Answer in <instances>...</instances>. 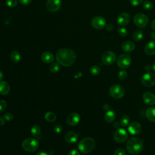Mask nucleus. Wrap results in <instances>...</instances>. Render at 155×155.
Here are the masks:
<instances>
[{"label":"nucleus","instance_id":"nucleus-43","mask_svg":"<svg viewBox=\"0 0 155 155\" xmlns=\"http://www.w3.org/2000/svg\"><path fill=\"white\" fill-rule=\"evenodd\" d=\"M36 155H50V154H48V153L42 151V152H39V153H38Z\"/></svg>","mask_w":155,"mask_h":155},{"label":"nucleus","instance_id":"nucleus-3","mask_svg":"<svg viewBox=\"0 0 155 155\" xmlns=\"http://www.w3.org/2000/svg\"><path fill=\"white\" fill-rule=\"evenodd\" d=\"M95 141L91 137H85L80 140L78 147L82 153H88L92 151L95 147Z\"/></svg>","mask_w":155,"mask_h":155},{"label":"nucleus","instance_id":"nucleus-21","mask_svg":"<svg viewBox=\"0 0 155 155\" xmlns=\"http://www.w3.org/2000/svg\"><path fill=\"white\" fill-rule=\"evenodd\" d=\"M10 90L9 84L5 81H0V94L6 95L7 94Z\"/></svg>","mask_w":155,"mask_h":155},{"label":"nucleus","instance_id":"nucleus-35","mask_svg":"<svg viewBox=\"0 0 155 155\" xmlns=\"http://www.w3.org/2000/svg\"><path fill=\"white\" fill-rule=\"evenodd\" d=\"M7 102L4 100H0V112L4 111L7 108Z\"/></svg>","mask_w":155,"mask_h":155},{"label":"nucleus","instance_id":"nucleus-45","mask_svg":"<svg viewBox=\"0 0 155 155\" xmlns=\"http://www.w3.org/2000/svg\"><path fill=\"white\" fill-rule=\"evenodd\" d=\"M4 124V119L2 117H0V126Z\"/></svg>","mask_w":155,"mask_h":155},{"label":"nucleus","instance_id":"nucleus-4","mask_svg":"<svg viewBox=\"0 0 155 155\" xmlns=\"http://www.w3.org/2000/svg\"><path fill=\"white\" fill-rule=\"evenodd\" d=\"M39 146L38 140L35 138H27L22 143V147L24 150L28 152L36 151Z\"/></svg>","mask_w":155,"mask_h":155},{"label":"nucleus","instance_id":"nucleus-23","mask_svg":"<svg viewBox=\"0 0 155 155\" xmlns=\"http://www.w3.org/2000/svg\"><path fill=\"white\" fill-rule=\"evenodd\" d=\"M115 117H116L115 112L113 110H108L105 113L104 119L107 122L110 123L114 120Z\"/></svg>","mask_w":155,"mask_h":155},{"label":"nucleus","instance_id":"nucleus-48","mask_svg":"<svg viewBox=\"0 0 155 155\" xmlns=\"http://www.w3.org/2000/svg\"><path fill=\"white\" fill-rule=\"evenodd\" d=\"M119 124V122H114V127H116H116H117V128H118V127H119V126L120 125V124Z\"/></svg>","mask_w":155,"mask_h":155},{"label":"nucleus","instance_id":"nucleus-30","mask_svg":"<svg viewBox=\"0 0 155 155\" xmlns=\"http://www.w3.org/2000/svg\"><path fill=\"white\" fill-rule=\"evenodd\" d=\"M90 73L93 76H97L101 71V68L97 65H93L90 68Z\"/></svg>","mask_w":155,"mask_h":155},{"label":"nucleus","instance_id":"nucleus-13","mask_svg":"<svg viewBox=\"0 0 155 155\" xmlns=\"http://www.w3.org/2000/svg\"><path fill=\"white\" fill-rule=\"evenodd\" d=\"M130 19V15L128 13H122L118 16L117 24L119 26H125L129 23Z\"/></svg>","mask_w":155,"mask_h":155},{"label":"nucleus","instance_id":"nucleus-22","mask_svg":"<svg viewBox=\"0 0 155 155\" xmlns=\"http://www.w3.org/2000/svg\"><path fill=\"white\" fill-rule=\"evenodd\" d=\"M145 115L147 118L151 122H155V108L150 107L146 110Z\"/></svg>","mask_w":155,"mask_h":155},{"label":"nucleus","instance_id":"nucleus-1","mask_svg":"<svg viewBox=\"0 0 155 155\" xmlns=\"http://www.w3.org/2000/svg\"><path fill=\"white\" fill-rule=\"evenodd\" d=\"M76 56L73 50L67 48L59 49L56 54V61L59 64L64 67L72 65L76 61Z\"/></svg>","mask_w":155,"mask_h":155},{"label":"nucleus","instance_id":"nucleus-25","mask_svg":"<svg viewBox=\"0 0 155 155\" xmlns=\"http://www.w3.org/2000/svg\"><path fill=\"white\" fill-rule=\"evenodd\" d=\"M143 38V32L140 30H136L133 34V39L135 41H139Z\"/></svg>","mask_w":155,"mask_h":155},{"label":"nucleus","instance_id":"nucleus-6","mask_svg":"<svg viewBox=\"0 0 155 155\" xmlns=\"http://www.w3.org/2000/svg\"><path fill=\"white\" fill-rule=\"evenodd\" d=\"M109 93L112 97L114 99H120L124 96L125 90L121 85L114 84L110 87Z\"/></svg>","mask_w":155,"mask_h":155},{"label":"nucleus","instance_id":"nucleus-18","mask_svg":"<svg viewBox=\"0 0 155 155\" xmlns=\"http://www.w3.org/2000/svg\"><path fill=\"white\" fill-rule=\"evenodd\" d=\"M135 48V44L131 41H127L122 43V49L124 52L130 53L133 51Z\"/></svg>","mask_w":155,"mask_h":155},{"label":"nucleus","instance_id":"nucleus-31","mask_svg":"<svg viewBox=\"0 0 155 155\" xmlns=\"http://www.w3.org/2000/svg\"><path fill=\"white\" fill-rule=\"evenodd\" d=\"M142 6L145 10H151L153 7V4L151 1L147 0L143 2Z\"/></svg>","mask_w":155,"mask_h":155},{"label":"nucleus","instance_id":"nucleus-28","mask_svg":"<svg viewBox=\"0 0 155 155\" xmlns=\"http://www.w3.org/2000/svg\"><path fill=\"white\" fill-rule=\"evenodd\" d=\"M31 133L32 134V135L35 137H38L40 133H41V128L40 127L37 125H33L31 128Z\"/></svg>","mask_w":155,"mask_h":155},{"label":"nucleus","instance_id":"nucleus-41","mask_svg":"<svg viewBox=\"0 0 155 155\" xmlns=\"http://www.w3.org/2000/svg\"><path fill=\"white\" fill-rule=\"evenodd\" d=\"M68 155H79V153L76 150H73L69 152Z\"/></svg>","mask_w":155,"mask_h":155},{"label":"nucleus","instance_id":"nucleus-47","mask_svg":"<svg viewBox=\"0 0 155 155\" xmlns=\"http://www.w3.org/2000/svg\"><path fill=\"white\" fill-rule=\"evenodd\" d=\"M3 78V73L1 70H0V81Z\"/></svg>","mask_w":155,"mask_h":155},{"label":"nucleus","instance_id":"nucleus-24","mask_svg":"<svg viewBox=\"0 0 155 155\" xmlns=\"http://www.w3.org/2000/svg\"><path fill=\"white\" fill-rule=\"evenodd\" d=\"M10 58L12 62H13L14 63H17L21 59V54L18 51L15 50L12 52Z\"/></svg>","mask_w":155,"mask_h":155},{"label":"nucleus","instance_id":"nucleus-50","mask_svg":"<svg viewBox=\"0 0 155 155\" xmlns=\"http://www.w3.org/2000/svg\"><path fill=\"white\" fill-rule=\"evenodd\" d=\"M152 68H153V70L154 71H155V62L153 63V66H152Z\"/></svg>","mask_w":155,"mask_h":155},{"label":"nucleus","instance_id":"nucleus-14","mask_svg":"<svg viewBox=\"0 0 155 155\" xmlns=\"http://www.w3.org/2000/svg\"><path fill=\"white\" fill-rule=\"evenodd\" d=\"M142 130V126L140 124H139L138 122H131L128 127V130L129 133L133 135H136L140 133Z\"/></svg>","mask_w":155,"mask_h":155},{"label":"nucleus","instance_id":"nucleus-34","mask_svg":"<svg viewBox=\"0 0 155 155\" xmlns=\"http://www.w3.org/2000/svg\"><path fill=\"white\" fill-rule=\"evenodd\" d=\"M17 4V0H6V4L10 7H15Z\"/></svg>","mask_w":155,"mask_h":155},{"label":"nucleus","instance_id":"nucleus-37","mask_svg":"<svg viewBox=\"0 0 155 155\" xmlns=\"http://www.w3.org/2000/svg\"><path fill=\"white\" fill-rule=\"evenodd\" d=\"M4 118L7 121H11L13 120V116L11 113L7 112L4 114Z\"/></svg>","mask_w":155,"mask_h":155},{"label":"nucleus","instance_id":"nucleus-27","mask_svg":"<svg viewBox=\"0 0 155 155\" xmlns=\"http://www.w3.org/2000/svg\"><path fill=\"white\" fill-rule=\"evenodd\" d=\"M130 122V119L127 115H123L120 119V125L122 127H127Z\"/></svg>","mask_w":155,"mask_h":155},{"label":"nucleus","instance_id":"nucleus-15","mask_svg":"<svg viewBox=\"0 0 155 155\" xmlns=\"http://www.w3.org/2000/svg\"><path fill=\"white\" fill-rule=\"evenodd\" d=\"M80 116L77 113H72L70 114L67 119V124L71 126H74L77 125L80 121Z\"/></svg>","mask_w":155,"mask_h":155},{"label":"nucleus","instance_id":"nucleus-42","mask_svg":"<svg viewBox=\"0 0 155 155\" xmlns=\"http://www.w3.org/2000/svg\"><path fill=\"white\" fill-rule=\"evenodd\" d=\"M105 28H106L107 30H108V31H111V30H113V25L112 24H108L106 25Z\"/></svg>","mask_w":155,"mask_h":155},{"label":"nucleus","instance_id":"nucleus-19","mask_svg":"<svg viewBox=\"0 0 155 155\" xmlns=\"http://www.w3.org/2000/svg\"><path fill=\"white\" fill-rule=\"evenodd\" d=\"M78 135L74 132H68L65 136V140L67 143H74L77 142Z\"/></svg>","mask_w":155,"mask_h":155},{"label":"nucleus","instance_id":"nucleus-36","mask_svg":"<svg viewBox=\"0 0 155 155\" xmlns=\"http://www.w3.org/2000/svg\"><path fill=\"white\" fill-rule=\"evenodd\" d=\"M125 154H126L125 150L121 148H119L116 149L114 151V155H125Z\"/></svg>","mask_w":155,"mask_h":155},{"label":"nucleus","instance_id":"nucleus-16","mask_svg":"<svg viewBox=\"0 0 155 155\" xmlns=\"http://www.w3.org/2000/svg\"><path fill=\"white\" fill-rule=\"evenodd\" d=\"M143 100L147 105H152L155 104V95L150 92H145L143 94Z\"/></svg>","mask_w":155,"mask_h":155},{"label":"nucleus","instance_id":"nucleus-32","mask_svg":"<svg viewBox=\"0 0 155 155\" xmlns=\"http://www.w3.org/2000/svg\"><path fill=\"white\" fill-rule=\"evenodd\" d=\"M117 32L119 35L121 36H126L128 35V30L124 27H120L117 29Z\"/></svg>","mask_w":155,"mask_h":155},{"label":"nucleus","instance_id":"nucleus-17","mask_svg":"<svg viewBox=\"0 0 155 155\" xmlns=\"http://www.w3.org/2000/svg\"><path fill=\"white\" fill-rule=\"evenodd\" d=\"M145 53L150 56L155 54V41H151L148 42L145 46L144 48Z\"/></svg>","mask_w":155,"mask_h":155},{"label":"nucleus","instance_id":"nucleus-7","mask_svg":"<svg viewBox=\"0 0 155 155\" xmlns=\"http://www.w3.org/2000/svg\"><path fill=\"white\" fill-rule=\"evenodd\" d=\"M140 81L144 86L152 87L155 84V74L152 72H147L142 76Z\"/></svg>","mask_w":155,"mask_h":155},{"label":"nucleus","instance_id":"nucleus-38","mask_svg":"<svg viewBox=\"0 0 155 155\" xmlns=\"http://www.w3.org/2000/svg\"><path fill=\"white\" fill-rule=\"evenodd\" d=\"M62 130H63V127L60 124L56 125L54 127V131L56 133H60L61 132H62Z\"/></svg>","mask_w":155,"mask_h":155},{"label":"nucleus","instance_id":"nucleus-26","mask_svg":"<svg viewBox=\"0 0 155 155\" xmlns=\"http://www.w3.org/2000/svg\"><path fill=\"white\" fill-rule=\"evenodd\" d=\"M45 119L46 120L50 122H53L56 119V114L51 111H48L45 114Z\"/></svg>","mask_w":155,"mask_h":155},{"label":"nucleus","instance_id":"nucleus-46","mask_svg":"<svg viewBox=\"0 0 155 155\" xmlns=\"http://www.w3.org/2000/svg\"><path fill=\"white\" fill-rule=\"evenodd\" d=\"M109 108H110V107H109V105H108V104H105V105H104V110H108Z\"/></svg>","mask_w":155,"mask_h":155},{"label":"nucleus","instance_id":"nucleus-10","mask_svg":"<svg viewBox=\"0 0 155 155\" xmlns=\"http://www.w3.org/2000/svg\"><path fill=\"white\" fill-rule=\"evenodd\" d=\"M128 137L127 131L124 128H117L114 135V139L117 143H121L126 141Z\"/></svg>","mask_w":155,"mask_h":155},{"label":"nucleus","instance_id":"nucleus-8","mask_svg":"<svg viewBox=\"0 0 155 155\" xmlns=\"http://www.w3.org/2000/svg\"><path fill=\"white\" fill-rule=\"evenodd\" d=\"M116 59V54L112 51H107L103 53L101 57L102 63L106 65L113 64Z\"/></svg>","mask_w":155,"mask_h":155},{"label":"nucleus","instance_id":"nucleus-33","mask_svg":"<svg viewBox=\"0 0 155 155\" xmlns=\"http://www.w3.org/2000/svg\"><path fill=\"white\" fill-rule=\"evenodd\" d=\"M117 76H118V78L120 80H125L127 77V72L125 70L120 71Z\"/></svg>","mask_w":155,"mask_h":155},{"label":"nucleus","instance_id":"nucleus-40","mask_svg":"<svg viewBox=\"0 0 155 155\" xmlns=\"http://www.w3.org/2000/svg\"><path fill=\"white\" fill-rule=\"evenodd\" d=\"M19 1L22 5H28L32 1V0H19Z\"/></svg>","mask_w":155,"mask_h":155},{"label":"nucleus","instance_id":"nucleus-11","mask_svg":"<svg viewBox=\"0 0 155 155\" xmlns=\"http://www.w3.org/2000/svg\"><path fill=\"white\" fill-rule=\"evenodd\" d=\"M91 24L94 28L97 30H101L105 27L107 22L104 18L100 16H97L92 19Z\"/></svg>","mask_w":155,"mask_h":155},{"label":"nucleus","instance_id":"nucleus-9","mask_svg":"<svg viewBox=\"0 0 155 155\" xmlns=\"http://www.w3.org/2000/svg\"><path fill=\"white\" fill-rule=\"evenodd\" d=\"M131 61V59L130 55L127 54H122L117 59V64L119 68L126 69L130 66Z\"/></svg>","mask_w":155,"mask_h":155},{"label":"nucleus","instance_id":"nucleus-20","mask_svg":"<svg viewBox=\"0 0 155 155\" xmlns=\"http://www.w3.org/2000/svg\"><path fill=\"white\" fill-rule=\"evenodd\" d=\"M41 60L42 62L46 64H50L54 61V56L53 54L49 51L44 52L41 56Z\"/></svg>","mask_w":155,"mask_h":155},{"label":"nucleus","instance_id":"nucleus-5","mask_svg":"<svg viewBox=\"0 0 155 155\" xmlns=\"http://www.w3.org/2000/svg\"><path fill=\"white\" fill-rule=\"evenodd\" d=\"M133 21L137 27L144 28L148 23V18L143 13H138L134 15Z\"/></svg>","mask_w":155,"mask_h":155},{"label":"nucleus","instance_id":"nucleus-49","mask_svg":"<svg viewBox=\"0 0 155 155\" xmlns=\"http://www.w3.org/2000/svg\"><path fill=\"white\" fill-rule=\"evenodd\" d=\"M151 37H152L154 39H155V33H154V32H153V33H151Z\"/></svg>","mask_w":155,"mask_h":155},{"label":"nucleus","instance_id":"nucleus-39","mask_svg":"<svg viewBox=\"0 0 155 155\" xmlns=\"http://www.w3.org/2000/svg\"><path fill=\"white\" fill-rule=\"evenodd\" d=\"M143 0H130V4L133 6H138L142 4Z\"/></svg>","mask_w":155,"mask_h":155},{"label":"nucleus","instance_id":"nucleus-29","mask_svg":"<svg viewBox=\"0 0 155 155\" xmlns=\"http://www.w3.org/2000/svg\"><path fill=\"white\" fill-rule=\"evenodd\" d=\"M49 70L51 73H57L59 70V65L57 62H53L52 63L50 67H49Z\"/></svg>","mask_w":155,"mask_h":155},{"label":"nucleus","instance_id":"nucleus-12","mask_svg":"<svg viewBox=\"0 0 155 155\" xmlns=\"http://www.w3.org/2000/svg\"><path fill=\"white\" fill-rule=\"evenodd\" d=\"M45 6L49 12H56L60 9L61 2L60 0H47Z\"/></svg>","mask_w":155,"mask_h":155},{"label":"nucleus","instance_id":"nucleus-44","mask_svg":"<svg viewBox=\"0 0 155 155\" xmlns=\"http://www.w3.org/2000/svg\"><path fill=\"white\" fill-rule=\"evenodd\" d=\"M151 28H152L154 30H155V19L151 22Z\"/></svg>","mask_w":155,"mask_h":155},{"label":"nucleus","instance_id":"nucleus-2","mask_svg":"<svg viewBox=\"0 0 155 155\" xmlns=\"http://www.w3.org/2000/svg\"><path fill=\"white\" fill-rule=\"evenodd\" d=\"M127 151L133 155L139 154L143 150V142L140 139L133 137L128 139L126 145Z\"/></svg>","mask_w":155,"mask_h":155}]
</instances>
